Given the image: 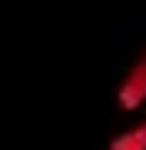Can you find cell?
<instances>
[{
	"label": "cell",
	"mask_w": 146,
	"mask_h": 150,
	"mask_svg": "<svg viewBox=\"0 0 146 150\" xmlns=\"http://www.w3.org/2000/svg\"><path fill=\"white\" fill-rule=\"evenodd\" d=\"M116 103L123 110H140L146 103V47L136 54V60L130 64V70H126V77L119 80L116 87Z\"/></svg>",
	"instance_id": "cell-1"
},
{
	"label": "cell",
	"mask_w": 146,
	"mask_h": 150,
	"mask_svg": "<svg viewBox=\"0 0 146 150\" xmlns=\"http://www.w3.org/2000/svg\"><path fill=\"white\" fill-rule=\"evenodd\" d=\"M106 150H146V120L133 123V127L123 130V134H116L106 144Z\"/></svg>",
	"instance_id": "cell-2"
}]
</instances>
